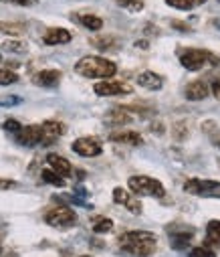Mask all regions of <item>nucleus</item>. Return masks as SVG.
I'll return each mask as SVG.
<instances>
[{"label":"nucleus","instance_id":"nucleus-11","mask_svg":"<svg viewBox=\"0 0 220 257\" xmlns=\"http://www.w3.org/2000/svg\"><path fill=\"white\" fill-rule=\"evenodd\" d=\"M15 136L21 146H41V125H23Z\"/></svg>","mask_w":220,"mask_h":257},{"label":"nucleus","instance_id":"nucleus-36","mask_svg":"<svg viewBox=\"0 0 220 257\" xmlns=\"http://www.w3.org/2000/svg\"><path fill=\"white\" fill-rule=\"evenodd\" d=\"M79 257H91V255H79Z\"/></svg>","mask_w":220,"mask_h":257},{"label":"nucleus","instance_id":"nucleus-2","mask_svg":"<svg viewBox=\"0 0 220 257\" xmlns=\"http://www.w3.org/2000/svg\"><path fill=\"white\" fill-rule=\"evenodd\" d=\"M75 71L87 79H109L117 73V65L105 57L89 55L75 63Z\"/></svg>","mask_w":220,"mask_h":257},{"label":"nucleus","instance_id":"nucleus-10","mask_svg":"<svg viewBox=\"0 0 220 257\" xmlns=\"http://www.w3.org/2000/svg\"><path fill=\"white\" fill-rule=\"evenodd\" d=\"M113 201H115L117 205H123V207H125L129 213H133V215H139V213H141V203L137 201V197L133 195V192L121 188V186L113 188Z\"/></svg>","mask_w":220,"mask_h":257},{"label":"nucleus","instance_id":"nucleus-29","mask_svg":"<svg viewBox=\"0 0 220 257\" xmlns=\"http://www.w3.org/2000/svg\"><path fill=\"white\" fill-rule=\"evenodd\" d=\"M190 257H216V253L212 251V249H208V247H196V249H192L190 251Z\"/></svg>","mask_w":220,"mask_h":257},{"label":"nucleus","instance_id":"nucleus-17","mask_svg":"<svg viewBox=\"0 0 220 257\" xmlns=\"http://www.w3.org/2000/svg\"><path fill=\"white\" fill-rule=\"evenodd\" d=\"M71 41V33L67 29H49L43 37V43L45 45H65Z\"/></svg>","mask_w":220,"mask_h":257},{"label":"nucleus","instance_id":"nucleus-16","mask_svg":"<svg viewBox=\"0 0 220 257\" xmlns=\"http://www.w3.org/2000/svg\"><path fill=\"white\" fill-rule=\"evenodd\" d=\"M111 142L115 144H125V146H141L143 144V138L137 134V132H131V130H125V132H113L109 136Z\"/></svg>","mask_w":220,"mask_h":257},{"label":"nucleus","instance_id":"nucleus-7","mask_svg":"<svg viewBox=\"0 0 220 257\" xmlns=\"http://www.w3.org/2000/svg\"><path fill=\"white\" fill-rule=\"evenodd\" d=\"M73 152L79 154V156H85V158H93V156H99L103 152V146L97 138H91V136H85V138H77L75 142L71 144Z\"/></svg>","mask_w":220,"mask_h":257},{"label":"nucleus","instance_id":"nucleus-15","mask_svg":"<svg viewBox=\"0 0 220 257\" xmlns=\"http://www.w3.org/2000/svg\"><path fill=\"white\" fill-rule=\"evenodd\" d=\"M61 77L63 75H61L59 69H45V71H39L33 81L37 85H41V87H55V85H59Z\"/></svg>","mask_w":220,"mask_h":257},{"label":"nucleus","instance_id":"nucleus-25","mask_svg":"<svg viewBox=\"0 0 220 257\" xmlns=\"http://www.w3.org/2000/svg\"><path fill=\"white\" fill-rule=\"evenodd\" d=\"M41 176H43V180H45L47 184H53V186H65V178L59 176L57 172H53L51 168H45V170L41 172Z\"/></svg>","mask_w":220,"mask_h":257},{"label":"nucleus","instance_id":"nucleus-8","mask_svg":"<svg viewBox=\"0 0 220 257\" xmlns=\"http://www.w3.org/2000/svg\"><path fill=\"white\" fill-rule=\"evenodd\" d=\"M95 93L101 97H113V95H127L131 93V85L123 83V81H115V79H105L95 83Z\"/></svg>","mask_w":220,"mask_h":257},{"label":"nucleus","instance_id":"nucleus-38","mask_svg":"<svg viewBox=\"0 0 220 257\" xmlns=\"http://www.w3.org/2000/svg\"><path fill=\"white\" fill-rule=\"evenodd\" d=\"M218 148H220V142H218Z\"/></svg>","mask_w":220,"mask_h":257},{"label":"nucleus","instance_id":"nucleus-22","mask_svg":"<svg viewBox=\"0 0 220 257\" xmlns=\"http://www.w3.org/2000/svg\"><path fill=\"white\" fill-rule=\"evenodd\" d=\"M206 0H166V5L172 7V9H178V11H190L198 5H204Z\"/></svg>","mask_w":220,"mask_h":257},{"label":"nucleus","instance_id":"nucleus-1","mask_svg":"<svg viewBox=\"0 0 220 257\" xmlns=\"http://www.w3.org/2000/svg\"><path fill=\"white\" fill-rule=\"evenodd\" d=\"M158 247V237L148 231H127L119 237V249L131 257H150Z\"/></svg>","mask_w":220,"mask_h":257},{"label":"nucleus","instance_id":"nucleus-33","mask_svg":"<svg viewBox=\"0 0 220 257\" xmlns=\"http://www.w3.org/2000/svg\"><path fill=\"white\" fill-rule=\"evenodd\" d=\"M212 95H214L216 99H220V77L212 81Z\"/></svg>","mask_w":220,"mask_h":257},{"label":"nucleus","instance_id":"nucleus-19","mask_svg":"<svg viewBox=\"0 0 220 257\" xmlns=\"http://www.w3.org/2000/svg\"><path fill=\"white\" fill-rule=\"evenodd\" d=\"M184 93H186V99L200 101V99L208 97V85L204 81H192V83H188V87H186Z\"/></svg>","mask_w":220,"mask_h":257},{"label":"nucleus","instance_id":"nucleus-20","mask_svg":"<svg viewBox=\"0 0 220 257\" xmlns=\"http://www.w3.org/2000/svg\"><path fill=\"white\" fill-rule=\"evenodd\" d=\"M105 121H107V123H111V125H115V127H119V125H125V123H129V121H131V115L127 113V109L119 107V109H113V111H109V115L105 117Z\"/></svg>","mask_w":220,"mask_h":257},{"label":"nucleus","instance_id":"nucleus-6","mask_svg":"<svg viewBox=\"0 0 220 257\" xmlns=\"http://www.w3.org/2000/svg\"><path fill=\"white\" fill-rule=\"evenodd\" d=\"M45 223L57 229H67L77 223V213L69 207H53L45 213Z\"/></svg>","mask_w":220,"mask_h":257},{"label":"nucleus","instance_id":"nucleus-26","mask_svg":"<svg viewBox=\"0 0 220 257\" xmlns=\"http://www.w3.org/2000/svg\"><path fill=\"white\" fill-rule=\"evenodd\" d=\"M117 5L129 13H137L143 9V0H117Z\"/></svg>","mask_w":220,"mask_h":257},{"label":"nucleus","instance_id":"nucleus-3","mask_svg":"<svg viewBox=\"0 0 220 257\" xmlns=\"http://www.w3.org/2000/svg\"><path fill=\"white\" fill-rule=\"evenodd\" d=\"M180 63L188 71H202L206 67H216L220 59L204 49H184L180 51Z\"/></svg>","mask_w":220,"mask_h":257},{"label":"nucleus","instance_id":"nucleus-27","mask_svg":"<svg viewBox=\"0 0 220 257\" xmlns=\"http://www.w3.org/2000/svg\"><path fill=\"white\" fill-rule=\"evenodd\" d=\"M19 81V75L13 69H0V85H13Z\"/></svg>","mask_w":220,"mask_h":257},{"label":"nucleus","instance_id":"nucleus-21","mask_svg":"<svg viewBox=\"0 0 220 257\" xmlns=\"http://www.w3.org/2000/svg\"><path fill=\"white\" fill-rule=\"evenodd\" d=\"M79 23L83 27H87L89 31H101L103 29V21L95 15H79Z\"/></svg>","mask_w":220,"mask_h":257},{"label":"nucleus","instance_id":"nucleus-4","mask_svg":"<svg viewBox=\"0 0 220 257\" xmlns=\"http://www.w3.org/2000/svg\"><path fill=\"white\" fill-rule=\"evenodd\" d=\"M127 186L135 197H158V199H162L166 195L164 184L160 180L152 178V176H141V174L139 176H129Z\"/></svg>","mask_w":220,"mask_h":257},{"label":"nucleus","instance_id":"nucleus-39","mask_svg":"<svg viewBox=\"0 0 220 257\" xmlns=\"http://www.w3.org/2000/svg\"><path fill=\"white\" fill-rule=\"evenodd\" d=\"M218 3H220V0H218Z\"/></svg>","mask_w":220,"mask_h":257},{"label":"nucleus","instance_id":"nucleus-30","mask_svg":"<svg viewBox=\"0 0 220 257\" xmlns=\"http://www.w3.org/2000/svg\"><path fill=\"white\" fill-rule=\"evenodd\" d=\"M0 3H9L15 7H37L39 0H0Z\"/></svg>","mask_w":220,"mask_h":257},{"label":"nucleus","instance_id":"nucleus-34","mask_svg":"<svg viewBox=\"0 0 220 257\" xmlns=\"http://www.w3.org/2000/svg\"><path fill=\"white\" fill-rule=\"evenodd\" d=\"M172 27H174V29H180V31H184V33L190 31V27H188L186 23H180V21H172Z\"/></svg>","mask_w":220,"mask_h":257},{"label":"nucleus","instance_id":"nucleus-14","mask_svg":"<svg viewBox=\"0 0 220 257\" xmlns=\"http://www.w3.org/2000/svg\"><path fill=\"white\" fill-rule=\"evenodd\" d=\"M47 162H49V166H51V170L53 172H57L59 176H71V172H73V166H71V162L67 160V158H63V156H59V154H49L47 156Z\"/></svg>","mask_w":220,"mask_h":257},{"label":"nucleus","instance_id":"nucleus-12","mask_svg":"<svg viewBox=\"0 0 220 257\" xmlns=\"http://www.w3.org/2000/svg\"><path fill=\"white\" fill-rule=\"evenodd\" d=\"M168 235L172 239V247L174 249H186L190 245V239L194 235V229H186V227H168Z\"/></svg>","mask_w":220,"mask_h":257},{"label":"nucleus","instance_id":"nucleus-24","mask_svg":"<svg viewBox=\"0 0 220 257\" xmlns=\"http://www.w3.org/2000/svg\"><path fill=\"white\" fill-rule=\"evenodd\" d=\"M111 229H113V221L111 219H107V217H95L93 219V231L95 233L103 235V233H109Z\"/></svg>","mask_w":220,"mask_h":257},{"label":"nucleus","instance_id":"nucleus-28","mask_svg":"<svg viewBox=\"0 0 220 257\" xmlns=\"http://www.w3.org/2000/svg\"><path fill=\"white\" fill-rule=\"evenodd\" d=\"M5 49L11 51V53H25L27 51V45L21 43V41H9V43H5Z\"/></svg>","mask_w":220,"mask_h":257},{"label":"nucleus","instance_id":"nucleus-35","mask_svg":"<svg viewBox=\"0 0 220 257\" xmlns=\"http://www.w3.org/2000/svg\"><path fill=\"white\" fill-rule=\"evenodd\" d=\"M13 186H17V182H13V180H5V178H0V190H3V188H13Z\"/></svg>","mask_w":220,"mask_h":257},{"label":"nucleus","instance_id":"nucleus-9","mask_svg":"<svg viewBox=\"0 0 220 257\" xmlns=\"http://www.w3.org/2000/svg\"><path fill=\"white\" fill-rule=\"evenodd\" d=\"M63 134H65V123L57 119H47L45 123H41V146L55 144Z\"/></svg>","mask_w":220,"mask_h":257},{"label":"nucleus","instance_id":"nucleus-23","mask_svg":"<svg viewBox=\"0 0 220 257\" xmlns=\"http://www.w3.org/2000/svg\"><path fill=\"white\" fill-rule=\"evenodd\" d=\"M27 27L23 23H0V33L5 35H13V37H19V35H25Z\"/></svg>","mask_w":220,"mask_h":257},{"label":"nucleus","instance_id":"nucleus-13","mask_svg":"<svg viewBox=\"0 0 220 257\" xmlns=\"http://www.w3.org/2000/svg\"><path fill=\"white\" fill-rule=\"evenodd\" d=\"M204 247H208V249H212V251L220 249V221H218V219H212V221L206 225Z\"/></svg>","mask_w":220,"mask_h":257},{"label":"nucleus","instance_id":"nucleus-5","mask_svg":"<svg viewBox=\"0 0 220 257\" xmlns=\"http://www.w3.org/2000/svg\"><path fill=\"white\" fill-rule=\"evenodd\" d=\"M184 190L194 197L204 199H220V182L218 180H206V178H190L184 182Z\"/></svg>","mask_w":220,"mask_h":257},{"label":"nucleus","instance_id":"nucleus-18","mask_svg":"<svg viewBox=\"0 0 220 257\" xmlns=\"http://www.w3.org/2000/svg\"><path fill=\"white\" fill-rule=\"evenodd\" d=\"M137 83H139L141 87H145V89H150V91H158V89H162L164 79H162L158 73H154V71H143V73L137 77Z\"/></svg>","mask_w":220,"mask_h":257},{"label":"nucleus","instance_id":"nucleus-32","mask_svg":"<svg viewBox=\"0 0 220 257\" xmlns=\"http://www.w3.org/2000/svg\"><path fill=\"white\" fill-rule=\"evenodd\" d=\"M23 99L19 97V95H3V97H0V105H19Z\"/></svg>","mask_w":220,"mask_h":257},{"label":"nucleus","instance_id":"nucleus-31","mask_svg":"<svg viewBox=\"0 0 220 257\" xmlns=\"http://www.w3.org/2000/svg\"><path fill=\"white\" fill-rule=\"evenodd\" d=\"M3 127H5L7 132H11V134H17V132L21 130V127H23V125H21L17 119H7V121L3 123Z\"/></svg>","mask_w":220,"mask_h":257},{"label":"nucleus","instance_id":"nucleus-37","mask_svg":"<svg viewBox=\"0 0 220 257\" xmlns=\"http://www.w3.org/2000/svg\"><path fill=\"white\" fill-rule=\"evenodd\" d=\"M0 63H3V55H0Z\"/></svg>","mask_w":220,"mask_h":257}]
</instances>
